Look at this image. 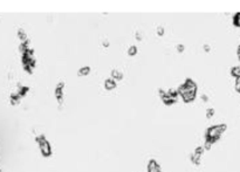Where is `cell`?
Returning <instances> with one entry per match:
<instances>
[{
  "instance_id": "6da1fadb",
  "label": "cell",
  "mask_w": 240,
  "mask_h": 172,
  "mask_svg": "<svg viewBox=\"0 0 240 172\" xmlns=\"http://www.w3.org/2000/svg\"><path fill=\"white\" fill-rule=\"evenodd\" d=\"M196 89H197L196 84L191 80H187L184 83V86L180 87L179 94L184 98V101H192L196 96Z\"/></svg>"
},
{
  "instance_id": "4fadbf2b",
  "label": "cell",
  "mask_w": 240,
  "mask_h": 172,
  "mask_svg": "<svg viewBox=\"0 0 240 172\" xmlns=\"http://www.w3.org/2000/svg\"><path fill=\"white\" fill-rule=\"evenodd\" d=\"M213 114V110H210V111H209V114H207V116H209V117H211V115Z\"/></svg>"
},
{
  "instance_id": "8992f818",
  "label": "cell",
  "mask_w": 240,
  "mask_h": 172,
  "mask_svg": "<svg viewBox=\"0 0 240 172\" xmlns=\"http://www.w3.org/2000/svg\"><path fill=\"white\" fill-rule=\"evenodd\" d=\"M90 72V68L89 67H84V68H81L80 70H79V75L82 76V75H87L88 73Z\"/></svg>"
},
{
  "instance_id": "8fae6325",
  "label": "cell",
  "mask_w": 240,
  "mask_h": 172,
  "mask_svg": "<svg viewBox=\"0 0 240 172\" xmlns=\"http://www.w3.org/2000/svg\"><path fill=\"white\" fill-rule=\"evenodd\" d=\"M236 89L240 93V77L237 78V82H236Z\"/></svg>"
},
{
  "instance_id": "3957f363",
  "label": "cell",
  "mask_w": 240,
  "mask_h": 172,
  "mask_svg": "<svg viewBox=\"0 0 240 172\" xmlns=\"http://www.w3.org/2000/svg\"><path fill=\"white\" fill-rule=\"evenodd\" d=\"M148 172H160V165L157 164L156 160H150L149 162V165H148Z\"/></svg>"
},
{
  "instance_id": "ba28073f",
  "label": "cell",
  "mask_w": 240,
  "mask_h": 172,
  "mask_svg": "<svg viewBox=\"0 0 240 172\" xmlns=\"http://www.w3.org/2000/svg\"><path fill=\"white\" fill-rule=\"evenodd\" d=\"M233 22H234V25L240 26V13L239 14H237V15H234V18H233Z\"/></svg>"
},
{
  "instance_id": "30bf717a",
  "label": "cell",
  "mask_w": 240,
  "mask_h": 172,
  "mask_svg": "<svg viewBox=\"0 0 240 172\" xmlns=\"http://www.w3.org/2000/svg\"><path fill=\"white\" fill-rule=\"evenodd\" d=\"M111 76L116 77V78H122V74H120L117 70H114V72H113V74H111Z\"/></svg>"
},
{
  "instance_id": "5bb4252c",
  "label": "cell",
  "mask_w": 240,
  "mask_h": 172,
  "mask_svg": "<svg viewBox=\"0 0 240 172\" xmlns=\"http://www.w3.org/2000/svg\"><path fill=\"white\" fill-rule=\"evenodd\" d=\"M183 49H184V47H183V46H178V51H180V52H181Z\"/></svg>"
},
{
  "instance_id": "9c48e42d",
  "label": "cell",
  "mask_w": 240,
  "mask_h": 172,
  "mask_svg": "<svg viewBox=\"0 0 240 172\" xmlns=\"http://www.w3.org/2000/svg\"><path fill=\"white\" fill-rule=\"evenodd\" d=\"M136 52H137V48H136V47H134V46H132V47H130V48H129V55H135V54H136Z\"/></svg>"
},
{
  "instance_id": "7c38bea8",
  "label": "cell",
  "mask_w": 240,
  "mask_h": 172,
  "mask_svg": "<svg viewBox=\"0 0 240 172\" xmlns=\"http://www.w3.org/2000/svg\"><path fill=\"white\" fill-rule=\"evenodd\" d=\"M157 33H160V35H163V28H160V29H157Z\"/></svg>"
},
{
  "instance_id": "9a60e30c",
  "label": "cell",
  "mask_w": 240,
  "mask_h": 172,
  "mask_svg": "<svg viewBox=\"0 0 240 172\" xmlns=\"http://www.w3.org/2000/svg\"><path fill=\"white\" fill-rule=\"evenodd\" d=\"M0 172H1V170H0Z\"/></svg>"
},
{
  "instance_id": "5b68a950",
  "label": "cell",
  "mask_w": 240,
  "mask_h": 172,
  "mask_svg": "<svg viewBox=\"0 0 240 172\" xmlns=\"http://www.w3.org/2000/svg\"><path fill=\"white\" fill-rule=\"evenodd\" d=\"M62 87H63V83L61 82L60 84L58 86V88H56V90H55V96L58 97V100H59V102H62Z\"/></svg>"
},
{
  "instance_id": "277c9868",
  "label": "cell",
  "mask_w": 240,
  "mask_h": 172,
  "mask_svg": "<svg viewBox=\"0 0 240 172\" xmlns=\"http://www.w3.org/2000/svg\"><path fill=\"white\" fill-rule=\"evenodd\" d=\"M104 87H105V89L111 90V89H114L116 87V82L114 81V78H109V80H107L104 82Z\"/></svg>"
},
{
  "instance_id": "7a4b0ae2",
  "label": "cell",
  "mask_w": 240,
  "mask_h": 172,
  "mask_svg": "<svg viewBox=\"0 0 240 172\" xmlns=\"http://www.w3.org/2000/svg\"><path fill=\"white\" fill-rule=\"evenodd\" d=\"M37 142L40 144V148H41V152L42 154L46 157V156H49L50 153H52V150H50V146H49V143L41 136V137H38L37 138Z\"/></svg>"
},
{
  "instance_id": "52a82bcc",
  "label": "cell",
  "mask_w": 240,
  "mask_h": 172,
  "mask_svg": "<svg viewBox=\"0 0 240 172\" xmlns=\"http://www.w3.org/2000/svg\"><path fill=\"white\" fill-rule=\"evenodd\" d=\"M232 75L233 76H236L237 78L240 77V68L239 67H234L233 69H232Z\"/></svg>"
}]
</instances>
